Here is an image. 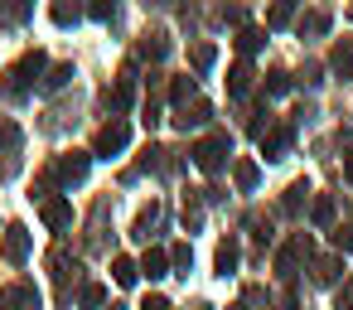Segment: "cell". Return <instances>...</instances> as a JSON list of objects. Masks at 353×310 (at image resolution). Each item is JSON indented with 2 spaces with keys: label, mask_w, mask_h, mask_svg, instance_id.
<instances>
[{
  "label": "cell",
  "mask_w": 353,
  "mask_h": 310,
  "mask_svg": "<svg viewBox=\"0 0 353 310\" xmlns=\"http://www.w3.org/2000/svg\"><path fill=\"white\" fill-rule=\"evenodd\" d=\"M329 68H334L339 78H353V39H339V44H334V54H329Z\"/></svg>",
  "instance_id": "4fadbf2b"
},
{
  "label": "cell",
  "mask_w": 353,
  "mask_h": 310,
  "mask_svg": "<svg viewBox=\"0 0 353 310\" xmlns=\"http://www.w3.org/2000/svg\"><path fill=\"white\" fill-rule=\"evenodd\" d=\"M300 257H310V238H305V233H295V238H290V242L276 252V271H281V276H295Z\"/></svg>",
  "instance_id": "8992f818"
},
{
  "label": "cell",
  "mask_w": 353,
  "mask_h": 310,
  "mask_svg": "<svg viewBox=\"0 0 353 310\" xmlns=\"http://www.w3.org/2000/svg\"><path fill=\"white\" fill-rule=\"evenodd\" d=\"M237 257H242L237 238H223V242H218V252H213V267H218V276H232V271H237Z\"/></svg>",
  "instance_id": "8fae6325"
},
{
  "label": "cell",
  "mask_w": 353,
  "mask_h": 310,
  "mask_svg": "<svg viewBox=\"0 0 353 310\" xmlns=\"http://www.w3.org/2000/svg\"><path fill=\"white\" fill-rule=\"evenodd\" d=\"M141 276H150V281H160V276H170V252H160V247H150V252L141 257Z\"/></svg>",
  "instance_id": "7c38bea8"
},
{
  "label": "cell",
  "mask_w": 353,
  "mask_h": 310,
  "mask_svg": "<svg viewBox=\"0 0 353 310\" xmlns=\"http://www.w3.org/2000/svg\"><path fill=\"white\" fill-rule=\"evenodd\" d=\"M112 310H126V305H112Z\"/></svg>",
  "instance_id": "b9f144b4"
},
{
  "label": "cell",
  "mask_w": 353,
  "mask_h": 310,
  "mask_svg": "<svg viewBox=\"0 0 353 310\" xmlns=\"http://www.w3.org/2000/svg\"><path fill=\"white\" fill-rule=\"evenodd\" d=\"M112 276H117V286H131V281L141 276V262H131V257H112Z\"/></svg>",
  "instance_id": "ffe728a7"
},
{
  "label": "cell",
  "mask_w": 353,
  "mask_h": 310,
  "mask_svg": "<svg viewBox=\"0 0 353 310\" xmlns=\"http://www.w3.org/2000/svg\"><path fill=\"white\" fill-rule=\"evenodd\" d=\"M117 15V6H107V0H97V6H92V20H112Z\"/></svg>",
  "instance_id": "8d00e7d4"
},
{
  "label": "cell",
  "mask_w": 353,
  "mask_h": 310,
  "mask_svg": "<svg viewBox=\"0 0 353 310\" xmlns=\"http://www.w3.org/2000/svg\"><path fill=\"white\" fill-rule=\"evenodd\" d=\"M39 218H44L54 233H63V228H73V204H68V199H44V204H39Z\"/></svg>",
  "instance_id": "ba28073f"
},
{
  "label": "cell",
  "mask_w": 353,
  "mask_h": 310,
  "mask_svg": "<svg viewBox=\"0 0 353 310\" xmlns=\"http://www.w3.org/2000/svg\"><path fill=\"white\" fill-rule=\"evenodd\" d=\"M78 305H83V310H102V305H107V286H102V281H88V286L78 291Z\"/></svg>",
  "instance_id": "d6986e66"
},
{
  "label": "cell",
  "mask_w": 353,
  "mask_h": 310,
  "mask_svg": "<svg viewBox=\"0 0 353 310\" xmlns=\"http://www.w3.org/2000/svg\"><path fill=\"white\" fill-rule=\"evenodd\" d=\"M329 242H334V252H353V223H339L329 233Z\"/></svg>",
  "instance_id": "4316f807"
},
{
  "label": "cell",
  "mask_w": 353,
  "mask_h": 310,
  "mask_svg": "<svg viewBox=\"0 0 353 310\" xmlns=\"http://www.w3.org/2000/svg\"><path fill=\"white\" fill-rule=\"evenodd\" d=\"M310 218H314V223H329V218H334V199H329V194H319V199H314V209H310Z\"/></svg>",
  "instance_id": "836d02e7"
},
{
  "label": "cell",
  "mask_w": 353,
  "mask_h": 310,
  "mask_svg": "<svg viewBox=\"0 0 353 310\" xmlns=\"http://www.w3.org/2000/svg\"><path fill=\"white\" fill-rule=\"evenodd\" d=\"M68 78H73V64H59V68H54V73L44 78V88H49V93H59V88H63Z\"/></svg>",
  "instance_id": "d6a6232c"
},
{
  "label": "cell",
  "mask_w": 353,
  "mask_h": 310,
  "mask_svg": "<svg viewBox=\"0 0 353 310\" xmlns=\"http://www.w3.org/2000/svg\"><path fill=\"white\" fill-rule=\"evenodd\" d=\"M30 15H34L30 6H6V10H0V20H6V25H25Z\"/></svg>",
  "instance_id": "e575fe53"
},
{
  "label": "cell",
  "mask_w": 353,
  "mask_h": 310,
  "mask_svg": "<svg viewBox=\"0 0 353 310\" xmlns=\"http://www.w3.org/2000/svg\"><path fill=\"white\" fill-rule=\"evenodd\" d=\"M208 122H213V107L199 102V97H194L184 112H174V126H179V131H189V126H208Z\"/></svg>",
  "instance_id": "9c48e42d"
},
{
  "label": "cell",
  "mask_w": 353,
  "mask_h": 310,
  "mask_svg": "<svg viewBox=\"0 0 353 310\" xmlns=\"http://www.w3.org/2000/svg\"><path fill=\"white\" fill-rule=\"evenodd\" d=\"M194 93H199V78H189V73H184V78H174V83H170V102H174V107H179V112H184V107H189V97H194Z\"/></svg>",
  "instance_id": "ac0fdd59"
},
{
  "label": "cell",
  "mask_w": 353,
  "mask_h": 310,
  "mask_svg": "<svg viewBox=\"0 0 353 310\" xmlns=\"http://www.w3.org/2000/svg\"><path fill=\"white\" fill-rule=\"evenodd\" d=\"M232 44H237V54H256V49H261V44H266V35H261V30H252V25H247V30H237V39H232Z\"/></svg>",
  "instance_id": "44dd1931"
},
{
  "label": "cell",
  "mask_w": 353,
  "mask_h": 310,
  "mask_svg": "<svg viewBox=\"0 0 353 310\" xmlns=\"http://www.w3.org/2000/svg\"><path fill=\"white\" fill-rule=\"evenodd\" d=\"M184 228H189V233L203 228V204H199V199H184Z\"/></svg>",
  "instance_id": "f546056e"
},
{
  "label": "cell",
  "mask_w": 353,
  "mask_h": 310,
  "mask_svg": "<svg viewBox=\"0 0 353 310\" xmlns=\"http://www.w3.org/2000/svg\"><path fill=\"white\" fill-rule=\"evenodd\" d=\"M165 35H145V44H141V59H165Z\"/></svg>",
  "instance_id": "f1b7e54d"
},
{
  "label": "cell",
  "mask_w": 353,
  "mask_h": 310,
  "mask_svg": "<svg viewBox=\"0 0 353 310\" xmlns=\"http://www.w3.org/2000/svg\"><path fill=\"white\" fill-rule=\"evenodd\" d=\"M305 194H310V184H305V180H295V184L285 189V199H281V209H285V213H300V204H305Z\"/></svg>",
  "instance_id": "cb8c5ba5"
},
{
  "label": "cell",
  "mask_w": 353,
  "mask_h": 310,
  "mask_svg": "<svg viewBox=\"0 0 353 310\" xmlns=\"http://www.w3.org/2000/svg\"><path fill=\"white\" fill-rule=\"evenodd\" d=\"M49 68V54L44 49H30V54H20L15 64H10V73H6V88H0V93H6L10 102H20V97H30V88H34V78Z\"/></svg>",
  "instance_id": "6da1fadb"
},
{
  "label": "cell",
  "mask_w": 353,
  "mask_h": 310,
  "mask_svg": "<svg viewBox=\"0 0 353 310\" xmlns=\"http://www.w3.org/2000/svg\"><path fill=\"white\" fill-rule=\"evenodd\" d=\"M0 257H6L10 267H25V257H30V228H25V223H10V228H6Z\"/></svg>",
  "instance_id": "5b68a950"
},
{
  "label": "cell",
  "mask_w": 353,
  "mask_h": 310,
  "mask_svg": "<svg viewBox=\"0 0 353 310\" xmlns=\"http://www.w3.org/2000/svg\"><path fill=\"white\" fill-rule=\"evenodd\" d=\"M324 30H329V10H310L300 20V35H324Z\"/></svg>",
  "instance_id": "484cf974"
},
{
  "label": "cell",
  "mask_w": 353,
  "mask_h": 310,
  "mask_svg": "<svg viewBox=\"0 0 353 310\" xmlns=\"http://www.w3.org/2000/svg\"><path fill=\"white\" fill-rule=\"evenodd\" d=\"M247 88H252V64H247V59H237V64H232V73H228V93H232V97H242Z\"/></svg>",
  "instance_id": "e0dca14e"
},
{
  "label": "cell",
  "mask_w": 353,
  "mask_h": 310,
  "mask_svg": "<svg viewBox=\"0 0 353 310\" xmlns=\"http://www.w3.org/2000/svg\"><path fill=\"white\" fill-rule=\"evenodd\" d=\"M141 310H170V300H165V296H145Z\"/></svg>",
  "instance_id": "74e56055"
},
{
  "label": "cell",
  "mask_w": 353,
  "mask_h": 310,
  "mask_svg": "<svg viewBox=\"0 0 353 310\" xmlns=\"http://www.w3.org/2000/svg\"><path fill=\"white\" fill-rule=\"evenodd\" d=\"M348 20H353V6H348Z\"/></svg>",
  "instance_id": "7bdbcfd3"
},
{
  "label": "cell",
  "mask_w": 353,
  "mask_h": 310,
  "mask_svg": "<svg viewBox=\"0 0 353 310\" xmlns=\"http://www.w3.org/2000/svg\"><path fill=\"white\" fill-rule=\"evenodd\" d=\"M131 97H136V78H131V68H126V73H121V83L112 88V97H107V102H112V112H126V107H131Z\"/></svg>",
  "instance_id": "5bb4252c"
},
{
  "label": "cell",
  "mask_w": 353,
  "mask_h": 310,
  "mask_svg": "<svg viewBox=\"0 0 353 310\" xmlns=\"http://www.w3.org/2000/svg\"><path fill=\"white\" fill-rule=\"evenodd\" d=\"M290 136H295L290 126H271V131L261 136V155H266V160H281V155L290 151Z\"/></svg>",
  "instance_id": "30bf717a"
},
{
  "label": "cell",
  "mask_w": 353,
  "mask_h": 310,
  "mask_svg": "<svg viewBox=\"0 0 353 310\" xmlns=\"http://www.w3.org/2000/svg\"><path fill=\"white\" fill-rule=\"evenodd\" d=\"M314 281H319V286L339 281V257H314Z\"/></svg>",
  "instance_id": "d4e9b609"
},
{
  "label": "cell",
  "mask_w": 353,
  "mask_h": 310,
  "mask_svg": "<svg viewBox=\"0 0 353 310\" xmlns=\"http://www.w3.org/2000/svg\"><path fill=\"white\" fill-rule=\"evenodd\" d=\"M285 88H290V78H285V73H281V68H276V73H271V78H266V93H276V97H281V93H285Z\"/></svg>",
  "instance_id": "d590c367"
},
{
  "label": "cell",
  "mask_w": 353,
  "mask_h": 310,
  "mask_svg": "<svg viewBox=\"0 0 353 310\" xmlns=\"http://www.w3.org/2000/svg\"><path fill=\"white\" fill-rule=\"evenodd\" d=\"M295 20V6H285V0H281V6H271L266 10V30H285Z\"/></svg>",
  "instance_id": "603a6c76"
},
{
  "label": "cell",
  "mask_w": 353,
  "mask_h": 310,
  "mask_svg": "<svg viewBox=\"0 0 353 310\" xmlns=\"http://www.w3.org/2000/svg\"><path fill=\"white\" fill-rule=\"evenodd\" d=\"M0 151H20V126L15 122H0Z\"/></svg>",
  "instance_id": "1f68e13d"
},
{
  "label": "cell",
  "mask_w": 353,
  "mask_h": 310,
  "mask_svg": "<svg viewBox=\"0 0 353 310\" xmlns=\"http://www.w3.org/2000/svg\"><path fill=\"white\" fill-rule=\"evenodd\" d=\"M155 223H160V204H145V209L136 213V228H131V233H136V238H150Z\"/></svg>",
  "instance_id": "7402d4cb"
},
{
  "label": "cell",
  "mask_w": 353,
  "mask_h": 310,
  "mask_svg": "<svg viewBox=\"0 0 353 310\" xmlns=\"http://www.w3.org/2000/svg\"><path fill=\"white\" fill-rule=\"evenodd\" d=\"M213 64H218V44H194L189 68H194V73H213Z\"/></svg>",
  "instance_id": "2e32d148"
},
{
  "label": "cell",
  "mask_w": 353,
  "mask_h": 310,
  "mask_svg": "<svg viewBox=\"0 0 353 310\" xmlns=\"http://www.w3.org/2000/svg\"><path fill=\"white\" fill-rule=\"evenodd\" d=\"M189 155H194V165H199L203 175H218V170L228 165V155H232V136H228V131H213V136L194 141Z\"/></svg>",
  "instance_id": "7a4b0ae2"
},
{
  "label": "cell",
  "mask_w": 353,
  "mask_h": 310,
  "mask_svg": "<svg viewBox=\"0 0 353 310\" xmlns=\"http://www.w3.org/2000/svg\"><path fill=\"white\" fill-rule=\"evenodd\" d=\"M228 310H247V305H228Z\"/></svg>",
  "instance_id": "60d3db41"
},
{
  "label": "cell",
  "mask_w": 353,
  "mask_h": 310,
  "mask_svg": "<svg viewBox=\"0 0 353 310\" xmlns=\"http://www.w3.org/2000/svg\"><path fill=\"white\" fill-rule=\"evenodd\" d=\"M256 180H261V165H256V160H237V165H232V184H237L242 194L256 189Z\"/></svg>",
  "instance_id": "9a60e30c"
},
{
  "label": "cell",
  "mask_w": 353,
  "mask_h": 310,
  "mask_svg": "<svg viewBox=\"0 0 353 310\" xmlns=\"http://www.w3.org/2000/svg\"><path fill=\"white\" fill-rule=\"evenodd\" d=\"M88 165H92V155H88V151H68V155H59V160H54V170H49L44 180H59V184H78V180L88 175Z\"/></svg>",
  "instance_id": "277c9868"
},
{
  "label": "cell",
  "mask_w": 353,
  "mask_h": 310,
  "mask_svg": "<svg viewBox=\"0 0 353 310\" xmlns=\"http://www.w3.org/2000/svg\"><path fill=\"white\" fill-rule=\"evenodd\" d=\"M170 262L179 267V276H189V262H194V247H189V242H174V252H170Z\"/></svg>",
  "instance_id": "4dcf8cb0"
},
{
  "label": "cell",
  "mask_w": 353,
  "mask_h": 310,
  "mask_svg": "<svg viewBox=\"0 0 353 310\" xmlns=\"http://www.w3.org/2000/svg\"><path fill=\"white\" fill-rule=\"evenodd\" d=\"M339 310H353V291H348V296H339Z\"/></svg>",
  "instance_id": "ab89813d"
},
{
  "label": "cell",
  "mask_w": 353,
  "mask_h": 310,
  "mask_svg": "<svg viewBox=\"0 0 353 310\" xmlns=\"http://www.w3.org/2000/svg\"><path fill=\"white\" fill-rule=\"evenodd\" d=\"M49 20H54V25H78V20H83V10H78V6H54V10H49Z\"/></svg>",
  "instance_id": "83f0119b"
},
{
  "label": "cell",
  "mask_w": 353,
  "mask_h": 310,
  "mask_svg": "<svg viewBox=\"0 0 353 310\" xmlns=\"http://www.w3.org/2000/svg\"><path fill=\"white\" fill-rule=\"evenodd\" d=\"M343 180H348V184H353V155H348V160H343Z\"/></svg>",
  "instance_id": "f35d334b"
},
{
  "label": "cell",
  "mask_w": 353,
  "mask_h": 310,
  "mask_svg": "<svg viewBox=\"0 0 353 310\" xmlns=\"http://www.w3.org/2000/svg\"><path fill=\"white\" fill-rule=\"evenodd\" d=\"M20 305L39 310V291H34L30 281H20V286H0V310H20Z\"/></svg>",
  "instance_id": "52a82bcc"
},
{
  "label": "cell",
  "mask_w": 353,
  "mask_h": 310,
  "mask_svg": "<svg viewBox=\"0 0 353 310\" xmlns=\"http://www.w3.org/2000/svg\"><path fill=\"white\" fill-rule=\"evenodd\" d=\"M126 146H131V126H126L121 117H112V122L97 131V141H92V155H107V160H112V155H121Z\"/></svg>",
  "instance_id": "3957f363"
}]
</instances>
